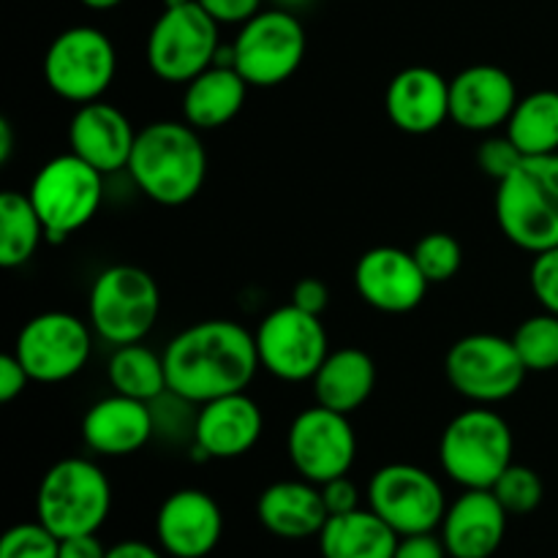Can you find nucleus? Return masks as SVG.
Segmentation results:
<instances>
[{
  "label": "nucleus",
  "instance_id": "f257e3e1",
  "mask_svg": "<svg viewBox=\"0 0 558 558\" xmlns=\"http://www.w3.org/2000/svg\"><path fill=\"white\" fill-rule=\"evenodd\" d=\"M169 392L191 407L245 392L259 365L254 332L232 319H205L185 327L163 349Z\"/></svg>",
  "mask_w": 558,
  "mask_h": 558
},
{
  "label": "nucleus",
  "instance_id": "f03ea898",
  "mask_svg": "<svg viewBox=\"0 0 558 558\" xmlns=\"http://www.w3.org/2000/svg\"><path fill=\"white\" fill-rule=\"evenodd\" d=\"M125 172L150 202L180 207L194 199L207 178V150L185 120H156L140 129Z\"/></svg>",
  "mask_w": 558,
  "mask_h": 558
},
{
  "label": "nucleus",
  "instance_id": "7ed1b4c3",
  "mask_svg": "<svg viewBox=\"0 0 558 558\" xmlns=\"http://www.w3.org/2000/svg\"><path fill=\"white\" fill-rule=\"evenodd\" d=\"M501 234L529 254L558 245V153L523 156L496 191Z\"/></svg>",
  "mask_w": 558,
  "mask_h": 558
},
{
  "label": "nucleus",
  "instance_id": "20e7f679",
  "mask_svg": "<svg viewBox=\"0 0 558 558\" xmlns=\"http://www.w3.org/2000/svg\"><path fill=\"white\" fill-rule=\"evenodd\" d=\"M112 512V485L87 458H63L47 469L36 490V521L60 539L98 534Z\"/></svg>",
  "mask_w": 558,
  "mask_h": 558
},
{
  "label": "nucleus",
  "instance_id": "39448f33",
  "mask_svg": "<svg viewBox=\"0 0 558 558\" xmlns=\"http://www.w3.org/2000/svg\"><path fill=\"white\" fill-rule=\"evenodd\" d=\"M439 463L463 490H490L512 463V428L488 407L466 409L447 423Z\"/></svg>",
  "mask_w": 558,
  "mask_h": 558
},
{
  "label": "nucleus",
  "instance_id": "423d86ee",
  "mask_svg": "<svg viewBox=\"0 0 558 558\" xmlns=\"http://www.w3.org/2000/svg\"><path fill=\"white\" fill-rule=\"evenodd\" d=\"M104 178L107 174H101L71 150L49 158L33 174L27 196L47 229L44 243H65L71 234L96 218L104 199Z\"/></svg>",
  "mask_w": 558,
  "mask_h": 558
},
{
  "label": "nucleus",
  "instance_id": "0eeeda50",
  "mask_svg": "<svg viewBox=\"0 0 558 558\" xmlns=\"http://www.w3.org/2000/svg\"><path fill=\"white\" fill-rule=\"evenodd\" d=\"M90 327L112 347L140 343L150 336L161 314V289L156 278L136 265H112L90 287Z\"/></svg>",
  "mask_w": 558,
  "mask_h": 558
},
{
  "label": "nucleus",
  "instance_id": "6e6552de",
  "mask_svg": "<svg viewBox=\"0 0 558 558\" xmlns=\"http://www.w3.org/2000/svg\"><path fill=\"white\" fill-rule=\"evenodd\" d=\"M221 49L218 22L196 0L167 5L147 36L145 58L153 74L172 85H189L216 63Z\"/></svg>",
  "mask_w": 558,
  "mask_h": 558
},
{
  "label": "nucleus",
  "instance_id": "1a4fd4ad",
  "mask_svg": "<svg viewBox=\"0 0 558 558\" xmlns=\"http://www.w3.org/2000/svg\"><path fill=\"white\" fill-rule=\"evenodd\" d=\"M445 374L452 390L477 407H494L515 396L526 381V365L512 338L472 332L458 338L445 357Z\"/></svg>",
  "mask_w": 558,
  "mask_h": 558
},
{
  "label": "nucleus",
  "instance_id": "9d476101",
  "mask_svg": "<svg viewBox=\"0 0 558 558\" xmlns=\"http://www.w3.org/2000/svg\"><path fill=\"white\" fill-rule=\"evenodd\" d=\"M118 74L112 38L98 27L76 25L58 33L44 54V82L71 104L98 101Z\"/></svg>",
  "mask_w": 558,
  "mask_h": 558
},
{
  "label": "nucleus",
  "instance_id": "9b49d317",
  "mask_svg": "<svg viewBox=\"0 0 558 558\" xmlns=\"http://www.w3.org/2000/svg\"><path fill=\"white\" fill-rule=\"evenodd\" d=\"M305 47V27L292 11H259L232 41L234 69L251 87H278L298 74Z\"/></svg>",
  "mask_w": 558,
  "mask_h": 558
},
{
  "label": "nucleus",
  "instance_id": "f8f14e48",
  "mask_svg": "<svg viewBox=\"0 0 558 558\" xmlns=\"http://www.w3.org/2000/svg\"><path fill=\"white\" fill-rule=\"evenodd\" d=\"M368 507L398 534L436 532L445 521L447 499L439 480L414 463H387L371 477Z\"/></svg>",
  "mask_w": 558,
  "mask_h": 558
},
{
  "label": "nucleus",
  "instance_id": "ddd939ff",
  "mask_svg": "<svg viewBox=\"0 0 558 558\" xmlns=\"http://www.w3.org/2000/svg\"><path fill=\"white\" fill-rule=\"evenodd\" d=\"M259 365L281 381H308L330 354L322 316L294 303L270 311L254 332Z\"/></svg>",
  "mask_w": 558,
  "mask_h": 558
},
{
  "label": "nucleus",
  "instance_id": "4468645a",
  "mask_svg": "<svg viewBox=\"0 0 558 558\" xmlns=\"http://www.w3.org/2000/svg\"><path fill=\"white\" fill-rule=\"evenodd\" d=\"M93 352L90 327L65 311H44L25 322L14 354L33 381L60 385L80 374Z\"/></svg>",
  "mask_w": 558,
  "mask_h": 558
},
{
  "label": "nucleus",
  "instance_id": "2eb2a0df",
  "mask_svg": "<svg viewBox=\"0 0 558 558\" xmlns=\"http://www.w3.org/2000/svg\"><path fill=\"white\" fill-rule=\"evenodd\" d=\"M289 461L294 472L314 485L343 477L357 461V434L349 414L327 407H311L300 412L289 425Z\"/></svg>",
  "mask_w": 558,
  "mask_h": 558
},
{
  "label": "nucleus",
  "instance_id": "dca6fc26",
  "mask_svg": "<svg viewBox=\"0 0 558 558\" xmlns=\"http://www.w3.org/2000/svg\"><path fill=\"white\" fill-rule=\"evenodd\" d=\"M354 287L371 308L381 314H409L420 308L430 283L414 262L412 251L376 245L354 265Z\"/></svg>",
  "mask_w": 558,
  "mask_h": 558
},
{
  "label": "nucleus",
  "instance_id": "f3484780",
  "mask_svg": "<svg viewBox=\"0 0 558 558\" xmlns=\"http://www.w3.org/2000/svg\"><path fill=\"white\" fill-rule=\"evenodd\" d=\"M156 537L169 558L210 556L223 537L221 507L199 488L174 490L158 507Z\"/></svg>",
  "mask_w": 558,
  "mask_h": 558
},
{
  "label": "nucleus",
  "instance_id": "a211bd4d",
  "mask_svg": "<svg viewBox=\"0 0 558 558\" xmlns=\"http://www.w3.org/2000/svg\"><path fill=\"white\" fill-rule=\"evenodd\" d=\"M518 98L515 80L501 65H469L450 80V120L472 134H494L507 125Z\"/></svg>",
  "mask_w": 558,
  "mask_h": 558
},
{
  "label": "nucleus",
  "instance_id": "6ab92c4d",
  "mask_svg": "<svg viewBox=\"0 0 558 558\" xmlns=\"http://www.w3.org/2000/svg\"><path fill=\"white\" fill-rule=\"evenodd\" d=\"M265 430L262 409L248 392L202 403L194 417V452L205 461H234L256 447Z\"/></svg>",
  "mask_w": 558,
  "mask_h": 558
},
{
  "label": "nucleus",
  "instance_id": "aec40b11",
  "mask_svg": "<svg viewBox=\"0 0 558 558\" xmlns=\"http://www.w3.org/2000/svg\"><path fill=\"white\" fill-rule=\"evenodd\" d=\"M385 109L390 123L403 134H434L450 120V80L430 65H409L387 85Z\"/></svg>",
  "mask_w": 558,
  "mask_h": 558
},
{
  "label": "nucleus",
  "instance_id": "412c9836",
  "mask_svg": "<svg viewBox=\"0 0 558 558\" xmlns=\"http://www.w3.org/2000/svg\"><path fill=\"white\" fill-rule=\"evenodd\" d=\"M140 131L131 125L123 109L107 101L82 104L69 125L71 153L85 158L101 174H114L129 169L131 153Z\"/></svg>",
  "mask_w": 558,
  "mask_h": 558
},
{
  "label": "nucleus",
  "instance_id": "4be33fe9",
  "mask_svg": "<svg viewBox=\"0 0 558 558\" xmlns=\"http://www.w3.org/2000/svg\"><path fill=\"white\" fill-rule=\"evenodd\" d=\"M507 518L494 490H463L447 505L439 537L450 558H490L505 543Z\"/></svg>",
  "mask_w": 558,
  "mask_h": 558
},
{
  "label": "nucleus",
  "instance_id": "5701e85b",
  "mask_svg": "<svg viewBox=\"0 0 558 558\" xmlns=\"http://www.w3.org/2000/svg\"><path fill=\"white\" fill-rule=\"evenodd\" d=\"M156 434L153 407L136 398L112 396L93 403L82 417V439L96 456L125 458L140 452Z\"/></svg>",
  "mask_w": 558,
  "mask_h": 558
},
{
  "label": "nucleus",
  "instance_id": "b1692460",
  "mask_svg": "<svg viewBox=\"0 0 558 558\" xmlns=\"http://www.w3.org/2000/svg\"><path fill=\"white\" fill-rule=\"evenodd\" d=\"M256 518L272 537L308 539L319 537L330 515L319 485L300 477L267 485L256 501Z\"/></svg>",
  "mask_w": 558,
  "mask_h": 558
},
{
  "label": "nucleus",
  "instance_id": "393cba45",
  "mask_svg": "<svg viewBox=\"0 0 558 558\" xmlns=\"http://www.w3.org/2000/svg\"><path fill=\"white\" fill-rule=\"evenodd\" d=\"M248 82L232 65L213 63L185 85L183 120L196 131H216L232 123L248 96Z\"/></svg>",
  "mask_w": 558,
  "mask_h": 558
},
{
  "label": "nucleus",
  "instance_id": "a878e982",
  "mask_svg": "<svg viewBox=\"0 0 558 558\" xmlns=\"http://www.w3.org/2000/svg\"><path fill=\"white\" fill-rule=\"evenodd\" d=\"M314 396L319 407L352 414L365 407L376 387V363L357 347L336 349L314 374Z\"/></svg>",
  "mask_w": 558,
  "mask_h": 558
},
{
  "label": "nucleus",
  "instance_id": "bb28decb",
  "mask_svg": "<svg viewBox=\"0 0 558 558\" xmlns=\"http://www.w3.org/2000/svg\"><path fill=\"white\" fill-rule=\"evenodd\" d=\"M316 539L322 558H392L401 537L371 507H360L347 515L327 518Z\"/></svg>",
  "mask_w": 558,
  "mask_h": 558
},
{
  "label": "nucleus",
  "instance_id": "cd10ccee",
  "mask_svg": "<svg viewBox=\"0 0 558 558\" xmlns=\"http://www.w3.org/2000/svg\"><path fill=\"white\" fill-rule=\"evenodd\" d=\"M107 376L114 392L136 398V401L156 403L158 398L169 392L163 352H153V349L145 347L142 341L114 347L107 365Z\"/></svg>",
  "mask_w": 558,
  "mask_h": 558
},
{
  "label": "nucleus",
  "instance_id": "c85d7f7f",
  "mask_svg": "<svg viewBox=\"0 0 558 558\" xmlns=\"http://www.w3.org/2000/svg\"><path fill=\"white\" fill-rule=\"evenodd\" d=\"M505 134L523 156L558 153V90H534L518 98Z\"/></svg>",
  "mask_w": 558,
  "mask_h": 558
},
{
  "label": "nucleus",
  "instance_id": "c756f323",
  "mask_svg": "<svg viewBox=\"0 0 558 558\" xmlns=\"http://www.w3.org/2000/svg\"><path fill=\"white\" fill-rule=\"evenodd\" d=\"M41 240H47V229L31 196L20 191H3L0 196V267L16 270L27 265Z\"/></svg>",
  "mask_w": 558,
  "mask_h": 558
},
{
  "label": "nucleus",
  "instance_id": "7c9ffc66",
  "mask_svg": "<svg viewBox=\"0 0 558 558\" xmlns=\"http://www.w3.org/2000/svg\"><path fill=\"white\" fill-rule=\"evenodd\" d=\"M518 354L529 374H548L558 368V316L543 314L529 316L512 336Z\"/></svg>",
  "mask_w": 558,
  "mask_h": 558
},
{
  "label": "nucleus",
  "instance_id": "2f4dec72",
  "mask_svg": "<svg viewBox=\"0 0 558 558\" xmlns=\"http://www.w3.org/2000/svg\"><path fill=\"white\" fill-rule=\"evenodd\" d=\"M414 262L420 265L428 283H447L458 276L463 265V248L450 232H430L417 240L412 248Z\"/></svg>",
  "mask_w": 558,
  "mask_h": 558
},
{
  "label": "nucleus",
  "instance_id": "473e14b6",
  "mask_svg": "<svg viewBox=\"0 0 558 558\" xmlns=\"http://www.w3.org/2000/svg\"><path fill=\"white\" fill-rule=\"evenodd\" d=\"M490 490L510 515H529V512L543 505L545 496V485L539 474L534 469L521 466V463H510Z\"/></svg>",
  "mask_w": 558,
  "mask_h": 558
},
{
  "label": "nucleus",
  "instance_id": "72a5a7b5",
  "mask_svg": "<svg viewBox=\"0 0 558 558\" xmlns=\"http://www.w3.org/2000/svg\"><path fill=\"white\" fill-rule=\"evenodd\" d=\"M60 537L41 521L16 523L0 539V558H58Z\"/></svg>",
  "mask_w": 558,
  "mask_h": 558
},
{
  "label": "nucleus",
  "instance_id": "f704fd0d",
  "mask_svg": "<svg viewBox=\"0 0 558 558\" xmlns=\"http://www.w3.org/2000/svg\"><path fill=\"white\" fill-rule=\"evenodd\" d=\"M523 161V153L518 150L515 142L507 134H490L485 136L483 145L477 150V163L488 178H494L496 183L507 178L518 163Z\"/></svg>",
  "mask_w": 558,
  "mask_h": 558
},
{
  "label": "nucleus",
  "instance_id": "c9c22d12",
  "mask_svg": "<svg viewBox=\"0 0 558 558\" xmlns=\"http://www.w3.org/2000/svg\"><path fill=\"white\" fill-rule=\"evenodd\" d=\"M529 283H532V292L543 311L558 316V245L543 254H534Z\"/></svg>",
  "mask_w": 558,
  "mask_h": 558
},
{
  "label": "nucleus",
  "instance_id": "e433bc0d",
  "mask_svg": "<svg viewBox=\"0 0 558 558\" xmlns=\"http://www.w3.org/2000/svg\"><path fill=\"white\" fill-rule=\"evenodd\" d=\"M319 488H322V499H325V507H327V515L330 518L360 510V490L357 485L349 480V474L330 480V483L319 485Z\"/></svg>",
  "mask_w": 558,
  "mask_h": 558
},
{
  "label": "nucleus",
  "instance_id": "4c0bfd02",
  "mask_svg": "<svg viewBox=\"0 0 558 558\" xmlns=\"http://www.w3.org/2000/svg\"><path fill=\"white\" fill-rule=\"evenodd\" d=\"M218 25H245L259 14L262 0H196Z\"/></svg>",
  "mask_w": 558,
  "mask_h": 558
},
{
  "label": "nucleus",
  "instance_id": "58836bf2",
  "mask_svg": "<svg viewBox=\"0 0 558 558\" xmlns=\"http://www.w3.org/2000/svg\"><path fill=\"white\" fill-rule=\"evenodd\" d=\"M31 374L25 371V365L20 363L14 352L0 354V401L11 403L27 390L31 385Z\"/></svg>",
  "mask_w": 558,
  "mask_h": 558
},
{
  "label": "nucleus",
  "instance_id": "ea45409f",
  "mask_svg": "<svg viewBox=\"0 0 558 558\" xmlns=\"http://www.w3.org/2000/svg\"><path fill=\"white\" fill-rule=\"evenodd\" d=\"M292 303L308 314L322 316L330 305V289L322 278H300L292 289Z\"/></svg>",
  "mask_w": 558,
  "mask_h": 558
},
{
  "label": "nucleus",
  "instance_id": "a19ab883",
  "mask_svg": "<svg viewBox=\"0 0 558 558\" xmlns=\"http://www.w3.org/2000/svg\"><path fill=\"white\" fill-rule=\"evenodd\" d=\"M392 558H450L445 543L436 532L425 534H409V537L398 539L396 556Z\"/></svg>",
  "mask_w": 558,
  "mask_h": 558
},
{
  "label": "nucleus",
  "instance_id": "79ce46f5",
  "mask_svg": "<svg viewBox=\"0 0 558 558\" xmlns=\"http://www.w3.org/2000/svg\"><path fill=\"white\" fill-rule=\"evenodd\" d=\"M107 550L96 534H76V537L60 539L58 558H107Z\"/></svg>",
  "mask_w": 558,
  "mask_h": 558
},
{
  "label": "nucleus",
  "instance_id": "37998d69",
  "mask_svg": "<svg viewBox=\"0 0 558 558\" xmlns=\"http://www.w3.org/2000/svg\"><path fill=\"white\" fill-rule=\"evenodd\" d=\"M107 558H167V554L142 539H123L107 550Z\"/></svg>",
  "mask_w": 558,
  "mask_h": 558
},
{
  "label": "nucleus",
  "instance_id": "c03bdc74",
  "mask_svg": "<svg viewBox=\"0 0 558 558\" xmlns=\"http://www.w3.org/2000/svg\"><path fill=\"white\" fill-rule=\"evenodd\" d=\"M11 153H14V125L3 118L0 120V163H9Z\"/></svg>",
  "mask_w": 558,
  "mask_h": 558
},
{
  "label": "nucleus",
  "instance_id": "a18cd8bd",
  "mask_svg": "<svg viewBox=\"0 0 558 558\" xmlns=\"http://www.w3.org/2000/svg\"><path fill=\"white\" fill-rule=\"evenodd\" d=\"M82 5H87V9L93 11H109V9H118L123 0H80Z\"/></svg>",
  "mask_w": 558,
  "mask_h": 558
},
{
  "label": "nucleus",
  "instance_id": "49530a36",
  "mask_svg": "<svg viewBox=\"0 0 558 558\" xmlns=\"http://www.w3.org/2000/svg\"><path fill=\"white\" fill-rule=\"evenodd\" d=\"M278 3H281V9H298V5H305L308 3V0H278Z\"/></svg>",
  "mask_w": 558,
  "mask_h": 558
}]
</instances>
